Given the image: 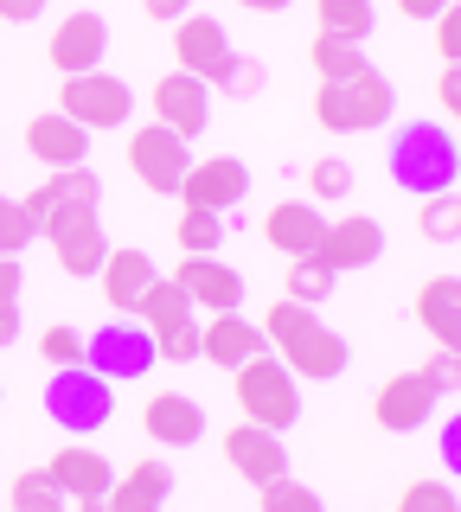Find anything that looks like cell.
<instances>
[{
  "instance_id": "8992f818",
  "label": "cell",
  "mask_w": 461,
  "mask_h": 512,
  "mask_svg": "<svg viewBox=\"0 0 461 512\" xmlns=\"http://www.w3.org/2000/svg\"><path fill=\"white\" fill-rule=\"evenodd\" d=\"M84 365L97 378H109V384H135V378H148L154 365H161V352H154V333L141 327V320H109V327H97V333H84Z\"/></svg>"
},
{
  "instance_id": "ab89813d",
  "label": "cell",
  "mask_w": 461,
  "mask_h": 512,
  "mask_svg": "<svg viewBox=\"0 0 461 512\" xmlns=\"http://www.w3.org/2000/svg\"><path fill=\"white\" fill-rule=\"evenodd\" d=\"M455 359H461V352L436 346V352H429V365H423L417 378H423V384H429V391H436V397H449V391H455V378H461V365H455Z\"/></svg>"
},
{
  "instance_id": "603a6c76",
  "label": "cell",
  "mask_w": 461,
  "mask_h": 512,
  "mask_svg": "<svg viewBox=\"0 0 461 512\" xmlns=\"http://www.w3.org/2000/svg\"><path fill=\"white\" fill-rule=\"evenodd\" d=\"M141 429L161 448H193L205 436V410H199V397H186V391H154L148 410H141Z\"/></svg>"
},
{
  "instance_id": "9a60e30c",
  "label": "cell",
  "mask_w": 461,
  "mask_h": 512,
  "mask_svg": "<svg viewBox=\"0 0 461 512\" xmlns=\"http://www.w3.org/2000/svg\"><path fill=\"white\" fill-rule=\"evenodd\" d=\"M314 256H321L333 276H346V269H372L378 256H385V224L365 218V212H346V218H333L321 231V250H314Z\"/></svg>"
},
{
  "instance_id": "3957f363",
  "label": "cell",
  "mask_w": 461,
  "mask_h": 512,
  "mask_svg": "<svg viewBox=\"0 0 461 512\" xmlns=\"http://www.w3.org/2000/svg\"><path fill=\"white\" fill-rule=\"evenodd\" d=\"M397 109V90L385 71H372L365 64L359 77H340V84H321L314 96V122L327 128V135H365V128H385Z\"/></svg>"
},
{
  "instance_id": "60d3db41",
  "label": "cell",
  "mask_w": 461,
  "mask_h": 512,
  "mask_svg": "<svg viewBox=\"0 0 461 512\" xmlns=\"http://www.w3.org/2000/svg\"><path fill=\"white\" fill-rule=\"evenodd\" d=\"M257 84H263V71H257V64H250L244 52H237V58H231V71H225V84H218V90H225V96H257Z\"/></svg>"
},
{
  "instance_id": "7402d4cb",
  "label": "cell",
  "mask_w": 461,
  "mask_h": 512,
  "mask_svg": "<svg viewBox=\"0 0 461 512\" xmlns=\"http://www.w3.org/2000/svg\"><path fill=\"white\" fill-rule=\"evenodd\" d=\"M26 154H33L39 160V167H84V160H90V128H77L71 116H58V109H52V116H33V122H26Z\"/></svg>"
},
{
  "instance_id": "44dd1931",
  "label": "cell",
  "mask_w": 461,
  "mask_h": 512,
  "mask_svg": "<svg viewBox=\"0 0 461 512\" xmlns=\"http://www.w3.org/2000/svg\"><path fill=\"white\" fill-rule=\"evenodd\" d=\"M45 474H52V487L65 493V500H103L109 480H116V468H109L90 442H65L52 461H45Z\"/></svg>"
},
{
  "instance_id": "74e56055",
  "label": "cell",
  "mask_w": 461,
  "mask_h": 512,
  "mask_svg": "<svg viewBox=\"0 0 461 512\" xmlns=\"http://www.w3.org/2000/svg\"><path fill=\"white\" fill-rule=\"evenodd\" d=\"M397 512H461V500H455L449 480H410L404 500H397Z\"/></svg>"
},
{
  "instance_id": "bcb514c9",
  "label": "cell",
  "mask_w": 461,
  "mask_h": 512,
  "mask_svg": "<svg viewBox=\"0 0 461 512\" xmlns=\"http://www.w3.org/2000/svg\"><path fill=\"white\" fill-rule=\"evenodd\" d=\"M442 468L461 474V423H442Z\"/></svg>"
},
{
  "instance_id": "b9f144b4",
  "label": "cell",
  "mask_w": 461,
  "mask_h": 512,
  "mask_svg": "<svg viewBox=\"0 0 461 512\" xmlns=\"http://www.w3.org/2000/svg\"><path fill=\"white\" fill-rule=\"evenodd\" d=\"M436 52H442V64L461 58V13H455V7L436 13Z\"/></svg>"
},
{
  "instance_id": "e0dca14e",
  "label": "cell",
  "mask_w": 461,
  "mask_h": 512,
  "mask_svg": "<svg viewBox=\"0 0 461 512\" xmlns=\"http://www.w3.org/2000/svg\"><path fill=\"white\" fill-rule=\"evenodd\" d=\"M173 288H180L193 308H212V314H237V308H244V276H237L231 263H218V256H180Z\"/></svg>"
},
{
  "instance_id": "52a82bcc",
  "label": "cell",
  "mask_w": 461,
  "mask_h": 512,
  "mask_svg": "<svg viewBox=\"0 0 461 512\" xmlns=\"http://www.w3.org/2000/svg\"><path fill=\"white\" fill-rule=\"evenodd\" d=\"M39 237H52V256L65 276H97L103 256H109V237H103V218L97 205H52V212L39 218Z\"/></svg>"
},
{
  "instance_id": "836d02e7",
  "label": "cell",
  "mask_w": 461,
  "mask_h": 512,
  "mask_svg": "<svg viewBox=\"0 0 461 512\" xmlns=\"http://www.w3.org/2000/svg\"><path fill=\"white\" fill-rule=\"evenodd\" d=\"M308 192H314V205L346 199V192H353V167H346L340 154H321V160L308 167Z\"/></svg>"
},
{
  "instance_id": "7dc6e473",
  "label": "cell",
  "mask_w": 461,
  "mask_h": 512,
  "mask_svg": "<svg viewBox=\"0 0 461 512\" xmlns=\"http://www.w3.org/2000/svg\"><path fill=\"white\" fill-rule=\"evenodd\" d=\"M442 7H455V0H397V13H404V20H436Z\"/></svg>"
},
{
  "instance_id": "d590c367",
  "label": "cell",
  "mask_w": 461,
  "mask_h": 512,
  "mask_svg": "<svg viewBox=\"0 0 461 512\" xmlns=\"http://www.w3.org/2000/svg\"><path fill=\"white\" fill-rule=\"evenodd\" d=\"M257 500H263V512H327L321 506V493L314 487H301V480H269V487H257Z\"/></svg>"
},
{
  "instance_id": "30bf717a",
  "label": "cell",
  "mask_w": 461,
  "mask_h": 512,
  "mask_svg": "<svg viewBox=\"0 0 461 512\" xmlns=\"http://www.w3.org/2000/svg\"><path fill=\"white\" fill-rule=\"evenodd\" d=\"M186 167H193V154H186V141L173 135V128L148 122V128H135V135H129V173H135L148 192L173 199V192H180V180H186Z\"/></svg>"
},
{
  "instance_id": "1f68e13d",
  "label": "cell",
  "mask_w": 461,
  "mask_h": 512,
  "mask_svg": "<svg viewBox=\"0 0 461 512\" xmlns=\"http://www.w3.org/2000/svg\"><path fill=\"white\" fill-rule=\"evenodd\" d=\"M333 282H340V276H333V269L321 263V256H289V282H282L289 295H282V301H301V308H321V301L333 295Z\"/></svg>"
},
{
  "instance_id": "5bb4252c",
  "label": "cell",
  "mask_w": 461,
  "mask_h": 512,
  "mask_svg": "<svg viewBox=\"0 0 461 512\" xmlns=\"http://www.w3.org/2000/svg\"><path fill=\"white\" fill-rule=\"evenodd\" d=\"M148 109H154V122L173 128L180 141H199L205 122H212V90H205L199 77H186V71H167L161 84L148 90Z\"/></svg>"
},
{
  "instance_id": "681fc988",
  "label": "cell",
  "mask_w": 461,
  "mask_h": 512,
  "mask_svg": "<svg viewBox=\"0 0 461 512\" xmlns=\"http://www.w3.org/2000/svg\"><path fill=\"white\" fill-rule=\"evenodd\" d=\"M77 512H109V506L103 500H77Z\"/></svg>"
},
{
  "instance_id": "f6af8a7d",
  "label": "cell",
  "mask_w": 461,
  "mask_h": 512,
  "mask_svg": "<svg viewBox=\"0 0 461 512\" xmlns=\"http://www.w3.org/2000/svg\"><path fill=\"white\" fill-rule=\"evenodd\" d=\"M45 13V0H0V20L7 26H26V20H39Z\"/></svg>"
},
{
  "instance_id": "cb8c5ba5",
  "label": "cell",
  "mask_w": 461,
  "mask_h": 512,
  "mask_svg": "<svg viewBox=\"0 0 461 512\" xmlns=\"http://www.w3.org/2000/svg\"><path fill=\"white\" fill-rule=\"evenodd\" d=\"M167 493H173V468H167V461H129V474L109 480L103 506L109 512H161Z\"/></svg>"
},
{
  "instance_id": "e575fe53",
  "label": "cell",
  "mask_w": 461,
  "mask_h": 512,
  "mask_svg": "<svg viewBox=\"0 0 461 512\" xmlns=\"http://www.w3.org/2000/svg\"><path fill=\"white\" fill-rule=\"evenodd\" d=\"M20 256H0V346L20 340Z\"/></svg>"
},
{
  "instance_id": "8fae6325",
  "label": "cell",
  "mask_w": 461,
  "mask_h": 512,
  "mask_svg": "<svg viewBox=\"0 0 461 512\" xmlns=\"http://www.w3.org/2000/svg\"><path fill=\"white\" fill-rule=\"evenodd\" d=\"M173 71H186V77H199L205 90H218L225 84V71H231V39H225V26L218 20H205V13H186L180 26H173Z\"/></svg>"
},
{
  "instance_id": "6da1fadb",
  "label": "cell",
  "mask_w": 461,
  "mask_h": 512,
  "mask_svg": "<svg viewBox=\"0 0 461 512\" xmlns=\"http://www.w3.org/2000/svg\"><path fill=\"white\" fill-rule=\"evenodd\" d=\"M263 340L276 346V359L289 365L295 378H321V384H333L346 372V340L327 327L314 308H301V301H276V308L263 314Z\"/></svg>"
},
{
  "instance_id": "8d00e7d4",
  "label": "cell",
  "mask_w": 461,
  "mask_h": 512,
  "mask_svg": "<svg viewBox=\"0 0 461 512\" xmlns=\"http://www.w3.org/2000/svg\"><path fill=\"white\" fill-rule=\"evenodd\" d=\"M33 237H39V224L26 218V205L0 192V256H20L26 244H33Z\"/></svg>"
},
{
  "instance_id": "9c48e42d",
  "label": "cell",
  "mask_w": 461,
  "mask_h": 512,
  "mask_svg": "<svg viewBox=\"0 0 461 512\" xmlns=\"http://www.w3.org/2000/svg\"><path fill=\"white\" fill-rule=\"evenodd\" d=\"M58 116H71L77 128H129L135 116V90L122 84V77H109V71H84V77H65L58 84Z\"/></svg>"
},
{
  "instance_id": "d6a6232c",
  "label": "cell",
  "mask_w": 461,
  "mask_h": 512,
  "mask_svg": "<svg viewBox=\"0 0 461 512\" xmlns=\"http://www.w3.org/2000/svg\"><path fill=\"white\" fill-rule=\"evenodd\" d=\"M417 231L429 237V244H455L461 237V199L455 192H436V199L417 205Z\"/></svg>"
},
{
  "instance_id": "ac0fdd59",
  "label": "cell",
  "mask_w": 461,
  "mask_h": 512,
  "mask_svg": "<svg viewBox=\"0 0 461 512\" xmlns=\"http://www.w3.org/2000/svg\"><path fill=\"white\" fill-rule=\"evenodd\" d=\"M372 416H378V429H391V436H410V429H423L429 416H436V391H429L417 372H397V378L378 384Z\"/></svg>"
},
{
  "instance_id": "7c38bea8",
  "label": "cell",
  "mask_w": 461,
  "mask_h": 512,
  "mask_svg": "<svg viewBox=\"0 0 461 512\" xmlns=\"http://www.w3.org/2000/svg\"><path fill=\"white\" fill-rule=\"evenodd\" d=\"M250 192V167L237 154H212V160H193L180 180V205H199V212H237Z\"/></svg>"
},
{
  "instance_id": "83f0119b",
  "label": "cell",
  "mask_w": 461,
  "mask_h": 512,
  "mask_svg": "<svg viewBox=\"0 0 461 512\" xmlns=\"http://www.w3.org/2000/svg\"><path fill=\"white\" fill-rule=\"evenodd\" d=\"M314 20H321L327 39L365 45V32H372V0H314Z\"/></svg>"
},
{
  "instance_id": "f546056e",
  "label": "cell",
  "mask_w": 461,
  "mask_h": 512,
  "mask_svg": "<svg viewBox=\"0 0 461 512\" xmlns=\"http://www.w3.org/2000/svg\"><path fill=\"white\" fill-rule=\"evenodd\" d=\"M7 506L13 512H71V500L52 487V474H45V468H20V474H13Z\"/></svg>"
},
{
  "instance_id": "7bdbcfd3",
  "label": "cell",
  "mask_w": 461,
  "mask_h": 512,
  "mask_svg": "<svg viewBox=\"0 0 461 512\" xmlns=\"http://www.w3.org/2000/svg\"><path fill=\"white\" fill-rule=\"evenodd\" d=\"M148 7V20H161V26H180L186 13H193V0H141Z\"/></svg>"
},
{
  "instance_id": "484cf974",
  "label": "cell",
  "mask_w": 461,
  "mask_h": 512,
  "mask_svg": "<svg viewBox=\"0 0 461 512\" xmlns=\"http://www.w3.org/2000/svg\"><path fill=\"white\" fill-rule=\"evenodd\" d=\"M417 327H423L436 346L461 352V282H455V276H429V282L417 288Z\"/></svg>"
},
{
  "instance_id": "7a4b0ae2",
  "label": "cell",
  "mask_w": 461,
  "mask_h": 512,
  "mask_svg": "<svg viewBox=\"0 0 461 512\" xmlns=\"http://www.w3.org/2000/svg\"><path fill=\"white\" fill-rule=\"evenodd\" d=\"M391 180L410 192V199H436V192H455L461 180V148L442 122H404L391 135Z\"/></svg>"
},
{
  "instance_id": "c3c4849f",
  "label": "cell",
  "mask_w": 461,
  "mask_h": 512,
  "mask_svg": "<svg viewBox=\"0 0 461 512\" xmlns=\"http://www.w3.org/2000/svg\"><path fill=\"white\" fill-rule=\"evenodd\" d=\"M237 7H250V13H289L295 0H237Z\"/></svg>"
},
{
  "instance_id": "d6986e66",
  "label": "cell",
  "mask_w": 461,
  "mask_h": 512,
  "mask_svg": "<svg viewBox=\"0 0 461 512\" xmlns=\"http://www.w3.org/2000/svg\"><path fill=\"white\" fill-rule=\"evenodd\" d=\"M257 352H269V340H263L257 320H244V314H212L199 327V359L205 365H225V372H237V365H250Z\"/></svg>"
},
{
  "instance_id": "f1b7e54d",
  "label": "cell",
  "mask_w": 461,
  "mask_h": 512,
  "mask_svg": "<svg viewBox=\"0 0 461 512\" xmlns=\"http://www.w3.org/2000/svg\"><path fill=\"white\" fill-rule=\"evenodd\" d=\"M173 244H180L186 256H218V244H225V218L199 212V205H180V218H173Z\"/></svg>"
},
{
  "instance_id": "816d5d0a",
  "label": "cell",
  "mask_w": 461,
  "mask_h": 512,
  "mask_svg": "<svg viewBox=\"0 0 461 512\" xmlns=\"http://www.w3.org/2000/svg\"><path fill=\"white\" fill-rule=\"evenodd\" d=\"M7 512H13V506H7Z\"/></svg>"
},
{
  "instance_id": "ee69618b",
  "label": "cell",
  "mask_w": 461,
  "mask_h": 512,
  "mask_svg": "<svg viewBox=\"0 0 461 512\" xmlns=\"http://www.w3.org/2000/svg\"><path fill=\"white\" fill-rule=\"evenodd\" d=\"M436 103H442V116H455V109H461V77H455V64H442V84H436Z\"/></svg>"
},
{
  "instance_id": "4dcf8cb0",
  "label": "cell",
  "mask_w": 461,
  "mask_h": 512,
  "mask_svg": "<svg viewBox=\"0 0 461 512\" xmlns=\"http://www.w3.org/2000/svg\"><path fill=\"white\" fill-rule=\"evenodd\" d=\"M308 58H314V77H321V84H340V77H359L365 58L359 45H346V39H327V32H314V45H308Z\"/></svg>"
},
{
  "instance_id": "ba28073f",
  "label": "cell",
  "mask_w": 461,
  "mask_h": 512,
  "mask_svg": "<svg viewBox=\"0 0 461 512\" xmlns=\"http://www.w3.org/2000/svg\"><path fill=\"white\" fill-rule=\"evenodd\" d=\"M135 320L154 333V352H161V365H186V359H199V320H193V301H186L173 282L154 276V282H148V295L135 301Z\"/></svg>"
},
{
  "instance_id": "277c9868",
  "label": "cell",
  "mask_w": 461,
  "mask_h": 512,
  "mask_svg": "<svg viewBox=\"0 0 461 512\" xmlns=\"http://www.w3.org/2000/svg\"><path fill=\"white\" fill-rule=\"evenodd\" d=\"M231 391H237V410H244V423L276 429V436H289V429H295L301 391H295V372L276 359V352H257L250 365H237V372H231Z\"/></svg>"
},
{
  "instance_id": "f35d334b",
  "label": "cell",
  "mask_w": 461,
  "mask_h": 512,
  "mask_svg": "<svg viewBox=\"0 0 461 512\" xmlns=\"http://www.w3.org/2000/svg\"><path fill=\"white\" fill-rule=\"evenodd\" d=\"M39 359L52 365V372L84 365V333H77V327H45V333H39Z\"/></svg>"
},
{
  "instance_id": "f907efd6",
  "label": "cell",
  "mask_w": 461,
  "mask_h": 512,
  "mask_svg": "<svg viewBox=\"0 0 461 512\" xmlns=\"http://www.w3.org/2000/svg\"><path fill=\"white\" fill-rule=\"evenodd\" d=\"M0 397H7V384H0Z\"/></svg>"
},
{
  "instance_id": "ffe728a7",
  "label": "cell",
  "mask_w": 461,
  "mask_h": 512,
  "mask_svg": "<svg viewBox=\"0 0 461 512\" xmlns=\"http://www.w3.org/2000/svg\"><path fill=\"white\" fill-rule=\"evenodd\" d=\"M321 231H327V218L314 212V199H276L263 212V244L282 250V256H314L321 250Z\"/></svg>"
},
{
  "instance_id": "2e32d148",
  "label": "cell",
  "mask_w": 461,
  "mask_h": 512,
  "mask_svg": "<svg viewBox=\"0 0 461 512\" xmlns=\"http://www.w3.org/2000/svg\"><path fill=\"white\" fill-rule=\"evenodd\" d=\"M225 461L237 480H250V487H269V480L289 474V448H282L276 429H257V423H231L225 429Z\"/></svg>"
},
{
  "instance_id": "4316f807",
  "label": "cell",
  "mask_w": 461,
  "mask_h": 512,
  "mask_svg": "<svg viewBox=\"0 0 461 512\" xmlns=\"http://www.w3.org/2000/svg\"><path fill=\"white\" fill-rule=\"evenodd\" d=\"M103 199V180H97V167H90V160H84V167H58L52 173V180H45V186H33V192H26V218H45V212H52V205H97Z\"/></svg>"
},
{
  "instance_id": "4fadbf2b",
  "label": "cell",
  "mask_w": 461,
  "mask_h": 512,
  "mask_svg": "<svg viewBox=\"0 0 461 512\" xmlns=\"http://www.w3.org/2000/svg\"><path fill=\"white\" fill-rule=\"evenodd\" d=\"M103 52H109V20L90 7H77L58 20L52 45H45V58L58 64V77H84V71H103Z\"/></svg>"
},
{
  "instance_id": "5b68a950",
  "label": "cell",
  "mask_w": 461,
  "mask_h": 512,
  "mask_svg": "<svg viewBox=\"0 0 461 512\" xmlns=\"http://www.w3.org/2000/svg\"><path fill=\"white\" fill-rule=\"evenodd\" d=\"M45 416H52L71 442H84L116 416V384L97 378L90 365H65V372L45 378Z\"/></svg>"
},
{
  "instance_id": "d4e9b609",
  "label": "cell",
  "mask_w": 461,
  "mask_h": 512,
  "mask_svg": "<svg viewBox=\"0 0 461 512\" xmlns=\"http://www.w3.org/2000/svg\"><path fill=\"white\" fill-rule=\"evenodd\" d=\"M97 282H103V301H109V308L135 314V301L148 295V282H154V256H148V250H135V244H122V250H109V256H103Z\"/></svg>"
}]
</instances>
